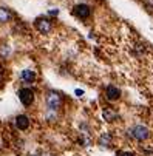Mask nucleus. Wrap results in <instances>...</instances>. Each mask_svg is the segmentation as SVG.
I'll return each mask as SVG.
<instances>
[{
    "label": "nucleus",
    "mask_w": 153,
    "mask_h": 156,
    "mask_svg": "<svg viewBox=\"0 0 153 156\" xmlns=\"http://www.w3.org/2000/svg\"><path fill=\"white\" fill-rule=\"evenodd\" d=\"M118 156H135V153L133 151H121Z\"/></svg>",
    "instance_id": "obj_12"
},
{
    "label": "nucleus",
    "mask_w": 153,
    "mask_h": 156,
    "mask_svg": "<svg viewBox=\"0 0 153 156\" xmlns=\"http://www.w3.org/2000/svg\"><path fill=\"white\" fill-rule=\"evenodd\" d=\"M45 105H47V110L57 111L62 107V96H60V93L54 91V90L47 91V94H45Z\"/></svg>",
    "instance_id": "obj_2"
},
{
    "label": "nucleus",
    "mask_w": 153,
    "mask_h": 156,
    "mask_svg": "<svg viewBox=\"0 0 153 156\" xmlns=\"http://www.w3.org/2000/svg\"><path fill=\"white\" fill-rule=\"evenodd\" d=\"M20 79H22V82L27 83V85H33L36 82V73L33 70H23L20 73Z\"/></svg>",
    "instance_id": "obj_7"
},
{
    "label": "nucleus",
    "mask_w": 153,
    "mask_h": 156,
    "mask_svg": "<svg viewBox=\"0 0 153 156\" xmlns=\"http://www.w3.org/2000/svg\"><path fill=\"white\" fill-rule=\"evenodd\" d=\"M128 136L138 142H144L150 138V130L145 125L138 124V125H133L132 128H128Z\"/></svg>",
    "instance_id": "obj_1"
},
{
    "label": "nucleus",
    "mask_w": 153,
    "mask_h": 156,
    "mask_svg": "<svg viewBox=\"0 0 153 156\" xmlns=\"http://www.w3.org/2000/svg\"><path fill=\"white\" fill-rule=\"evenodd\" d=\"M30 156H39V154H30Z\"/></svg>",
    "instance_id": "obj_14"
},
{
    "label": "nucleus",
    "mask_w": 153,
    "mask_h": 156,
    "mask_svg": "<svg viewBox=\"0 0 153 156\" xmlns=\"http://www.w3.org/2000/svg\"><path fill=\"white\" fill-rule=\"evenodd\" d=\"M39 156H53V154H50V153H42V154H39Z\"/></svg>",
    "instance_id": "obj_13"
},
{
    "label": "nucleus",
    "mask_w": 153,
    "mask_h": 156,
    "mask_svg": "<svg viewBox=\"0 0 153 156\" xmlns=\"http://www.w3.org/2000/svg\"><path fill=\"white\" fill-rule=\"evenodd\" d=\"M99 145L102 147V148H110L112 147V144H113V138H112V135L110 133H104V135H101L99 136Z\"/></svg>",
    "instance_id": "obj_10"
},
{
    "label": "nucleus",
    "mask_w": 153,
    "mask_h": 156,
    "mask_svg": "<svg viewBox=\"0 0 153 156\" xmlns=\"http://www.w3.org/2000/svg\"><path fill=\"white\" fill-rule=\"evenodd\" d=\"M16 125L19 130H27L30 127V118L27 115H19L16 118Z\"/></svg>",
    "instance_id": "obj_9"
},
{
    "label": "nucleus",
    "mask_w": 153,
    "mask_h": 156,
    "mask_svg": "<svg viewBox=\"0 0 153 156\" xmlns=\"http://www.w3.org/2000/svg\"><path fill=\"white\" fill-rule=\"evenodd\" d=\"M17 94H19L20 102L23 104L25 107H30L34 102V91L31 90V88H22V90H19Z\"/></svg>",
    "instance_id": "obj_5"
},
{
    "label": "nucleus",
    "mask_w": 153,
    "mask_h": 156,
    "mask_svg": "<svg viewBox=\"0 0 153 156\" xmlns=\"http://www.w3.org/2000/svg\"><path fill=\"white\" fill-rule=\"evenodd\" d=\"M34 27H36V30H37L40 34H50V33H51V30H53V23H51V20H50V19H47V17H39V19H36Z\"/></svg>",
    "instance_id": "obj_3"
},
{
    "label": "nucleus",
    "mask_w": 153,
    "mask_h": 156,
    "mask_svg": "<svg viewBox=\"0 0 153 156\" xmlns=\"http://www.w3.org/2000/svg\"><path fill=\"white\" fill-rule=\"evenodd\" d=\"M73 16L77 17L79 20H87L91 16V8L87 3H79L73 8Z\"/></svg>",
    "instance_id": "obj_4"
},
{
    "label": "nucleus",
    "mask_w": 153,
    "mask_h": 156,
    "mask_svg": "<svg viewBox=\"0 0 153 156\" xmlns=\"http://www.w3.org/2000/svg\"><path fill=\"white\" fill-rule=\"evenodd\" d=\"M12 20V12L6 6H0V23H8Z\"/></svg>",
    "instance_id": "obj_11"
},
{
    "label": "nucleus",
    "mask_w": 153,
    "mask_h": 156,
    "mask_svg": "<svg viewBox=\"0 0 153 156\" xmlns=\"http://www.w3.org/2000/svg\"><path fill=\"white\" fill-rule=\"evenodd\" d=\"M102 118L107 121V122H115L116 119H119V115L115 108H104L102 111Z\"/></svg>",
    "instance_id": "obj_8"
},
{
    "label": "nucleus",
    "mask_w": 153,
    "mask_h": 156,
    "mask_svg": "<svg viewBox=\"0 0 153 156\" xmlns=\"http://www.w3.org/2000/svg\"><path fill=\"white\" fill-rule=\"evenodd\" d=\"M105 98L108 101H118L121 98V90L118 87H115V85H108L105 88Z\"/></svg>",
    "instance_id": "obj_6"
},
{
    "label": "nucleus",
    "mask_w": 153,
    "mask_h": 156,
    "mask_svg": "<svg viewBox=\"0 0 153 156\" xmlns=\"http://www.w3.org/2000/svg\"><path fill=\"white\" fill-rule=\"evenodd\" d=\"M0 82H2V74H0Z\"/></svg>",
    "instance_id": "obj_15"
}]
</instances>
